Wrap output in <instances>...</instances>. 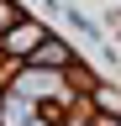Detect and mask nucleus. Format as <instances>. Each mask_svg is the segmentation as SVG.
<instances>
[{"label":"nucleus","instance_id":"nucleus-1","mask_svg":"<svg viewBox=\"0 0 121 126\" xmlns=\"http://www.w3.org/2000/svg\"><path fill=\"white\" fill-rule=\"evenodd\" d=\"M11 47H16V53H32V47H37V32H32V26H21L16 37H11Z\"/></svg>","mask_w":121,"mask_h":126},{"label":"nucleus","instance_id":"nucleus-2","mask_svg":"<svg viewBox=\"0 0 121 126\" xmlns=\"http://www.w3.org/2000/svg\"><path fill=\"white\" fill-rule=\"evenodd\" d=\"M37 58H42V63H69V53H63V47H58V42H48V47H42Z\"/></svg>","mask_w":121,"mask_h":126},{"label":"nucleus","instance_id":"nucleus-3","mask_svg":"<svg viewBox=\"0 0 121 126\" xmlns=\"http://www.w3.org/2000/svg\"><path fill=\"white\" fill-rule=\"evenodd\" d=\"M0 21H11V5H5V0H0Z\"/></svg>","mask_w":121,"mask_h":126}]
</instances>
